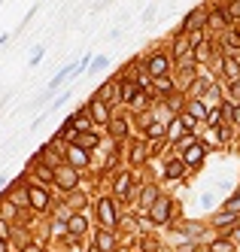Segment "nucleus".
<instances>
[{
  "mask_svg": "<svg viewBox=\"0 0 240 252\" xmlns=\"http://www.w3.org/2000/svg\"><path fill=\"white\" fill-rule=\"evenodd\" d=\"M76 134H79V131H76V125H73V113H70V116L61 119V125H58V131H55V137H61L67 146H70V143L76 140Z\"/></svg>",
  "mask_w": 240,
  "mask_h": 252,
  "instance_id": "34",
  "label": "nucleus"
},
{
  "mask_svg": "<svg viewBox=\"0 0 240 252\" xmlns=\"http://www.w3.org/2000/svg\"><path fill=\"white\" fill-rule=\"evenodd\" d=\"M85 106H88V113H91V119H95L98 128H106V122L113 119V106L103 103V100L95 97V94H88V97H85Z\"/></svg>",
  "mask_w": 240,
  "mask_h": 252,
  "instance_id": "18",
  "label": "nucleus"
},
{
  "mask_svg": "<svg viewBox=\"0 0 240 252\" xmlns=\"http://www.w3.org/2000/svg\"><path fill=\"white\" fill-rule=\"evenodd\" d=\"M237 61H240V52H237Z\"/></svg>",
  "mask_w": 240,
  "mask_h": 252,
  "instance_id": "60",
  "label": "nucleus"
},
{
  "mask_svg": "<svg viewBox=\"0 0 240 252\" xmlns=\"http://www.w3.org/2000/svg\"><path fill=\"white\" fill-rule=\"evenodd\" d=\"M231 125L240 128V103H234V113H231Z\"/></svg>",
  "mask_w": 240,
  "mask_h": 252,
  "instance_id": "50",
  "label": "nucleus"
},
{
  "mask_svg": "<svg viewBox=\"0 0 240 252\" xmlns=\"http://www.w3.org/2000/svg\"><path fill=\"white\" fill-rule=\"evenodd\" d=\"M134 85L140 88V92H152V76L143 70V73H137V76H134Z\"/></svg>",
  "mask_w": 240,
  "mask_h": 252,
  "instance_id": "47",
  "label": "nucleus"
},
{
  "mask_svg": "<svg viewBox=\"0 0 240 252\" xmlns=\"http://www.w3.org/2000/svg\"><path fill=\"white\" fill-rule=\"evenodd\" d=\"M149 143H146L143 137H131L125 143V167L131 170H143L146 164H149Z\"/></svg>",
  "mask_w": 240,
  "mask_h": 252,
  "instance_id": "7",
  "label": "nucleus"
},
{
  "mask_svg": "<svg viewBox=\"0 0 240 252\" xmlns=\"http://www.w3.org/2000/svg\"><path fill=\"white\" fill-rule=\"evenodd\" d=\"M67 100H70V88H61V92L52 97V103H49V110H46V113H55V110H61V106H64Z\"/></svg>",
  "mask_w": 240,
  "mask_h": 252,
  "instance_id": "44",
  "label": "nucleus"
},
{
  "mask_svg": "<svg viewBox=\"0 0 240 252\" xmlns=\"http://www.w3.org/2000/svg\"><path fill=\"white\" fill-rule=\"evenodd\" d=\"M216 43H219V52H231V55H237V52H240V25L225 28L216 37Z\"/></svg>",
  "mask_w": 240,
  "mask_h": 252,
  "instance_id": "23",
  "label": "nucleus"
},
{
  "mask_svg": "<svg viewBox=\"0 0 240 252\" xmlns=\"http://www.w3.org/2000/svg\"><path fill=\"white\" fill-rule=\"evenodd\" d=\"M237 85H240V79H237Z\"/></svg>",
  "mask_w": 240,
  "mask_h": 252,
  "instance_id": "61",
  "label": "nucleus"
},
{
  "mask_svg": "<svg viewBox=\"0 0 240 252\" xmlns=\"http://www.w3.org/2000/svg\"><path fill=\"white\" fill-rule=\"evenodd\" d=\"M103 134L113 140V143H128L131 137H137L134 122H131V113H128V110H113V119L106 122Z\"/></svg>",
  "mask_w": 240,
  "mask_h": 252,
  "instance_id": "5",
  "label": "nucleus"
},
{
  "mask_svg": "<svg viewBox=\"0 0 240 252\" xmlns=\"http://www.w3.org/2000/svg\"><path fill=\"white\" fill-rule=\"evenodd\" d=\"M9 37H12V33H0V46H6V43H9Z\"/></svg>",
  "mask_w": 240,
  "mask_h": 252,
  "instance_id": "57",
  "label": "nucleus"
},
{
  "mask_svg": "<svg viewBox=\"0 0 240 252\" xmlns=\"http://www.w3.org/2000/svg\"><path fill=\"white\" fill-rule=\"evenodd\" d=\"M186 103H189V94H186V92H176V94H171L168 100H164L161 106H164L171 116H179L182 110H186Z\"/></svg>",
  "mask_w": 240,
  "mask_h": 252,
  "instance_id": "37",
  "label": "nucleus"
},
{
  "mask_svg": "<svg viewBox=\"0 0 240 252\" xmlns=\"http://www.w3.org/2000/svg\"><path fill=\"white\" fill-rule=\"evenodd\" d=\"M143 70H146V61H143V52H140V55H131L128 61H122L116 73H119L122 79H131V82H134V76L143 73Z\"/></svg>",
  "mask_w": 240,
  "mask_h": 252,
  "instance_id": "27",
  "label": "nucleus"
},
{
  "mask_svg": "<svg viewBox=\"0 0 240 252\" xmlns=\"http://www.w3.org/2000/svg\"><path fill=\"white\" fill-rule=\"evenodd\" d=\"M106 67H109V58L106 55H95V58H91V64H88V73L95 76V73H101V70H106Z\"/></svg>",
  "mask_w": 240,
  "mask_h": 252,
  "instance_id": "46",
  "label": "nucleus"
},
{
  "mask_svg": "<svg viewBox=\"0 0 240 252\" xmlns=\"http://www.w3.org/2000/svg\"><path fill=\"white\" fill-rule=\"evenodd\" d=\"M82 186V170L70 167L67 161H61V164H55V191L58 194H67L73 189Z\"/></svg>",
  "mask_w": 240,
  "mask_h": 252,
  "instance_id": "8",
  "label": "nucleus"
},
{
  "mask_svg": "<svg viewBox=\"0 0 240 252\" xmlns=\"http://www.w3.org/2000/svg\"><path fill=\"white\" fill-rule=\"evenodd\" d=\"M64 161H67L70 167L82 170V173H88L91 167H95V155H91V152H85L82 146H76V143H70V146H67V152H64Z\"/></svg>",
  "mask_w": 240,
  "mask_h": 252,
  "instance_id": "14",
  "label": "nucleus"
},
{
  "mask_svg": "<svg viewBox=\"0 0 240 252\" xmlns=\"http://www.w3.org/2000/svg\"><path fill=\"white\" fill-rule=\"evenodd\" d=\"M91 94H95V97H101L103 103H109L113 110H122V106H119V73L106 76V79H103V82H101V85H98Z\"/></svg>",
  "mask_w": 240,
  "mask_h": 252,
  "instance_id": "15",
  "label": "nucleus"
},
{
  "mask_svg": "<svg viewBox=\"0 0 240 252\" xmlns=\"http://www.w3.org/2000/svg\"><path fill=\"white\" fill-rule=\"evenodd\" d=\"M73 125H76V131H79V134H82V131H95V128H98L85 103H79L76 110H73Z\"/></svg>",
  "mask_w": 240,
  "mask_h": 252,
  "instance_id": "30",
  "label": "nucleus"
},
{
  "mask_svg": "<svg viewBox=\"0 0 240 252\" xmlns=\"http://www.w3.org/2000/svg\"><path fill=\"white\" fill-rule=\"evenodd\" d=\"M22 207H18L15 201H9V197H3V194H0V219H6V222H18V219H22Z\"/></svg>",
  "mask_w": 240,
  "mask_h": 252,
  "instance_id": "32",
  "label": "nucleus"
},
{
  "mask_svg": "<svg viewBox=\"0 0 240 252\" xmlns=\"http://www.w3.org/2000/svg\"><path fill=\"white\" fill-rule=\"evenodd\" d=\"M152 106H155V97H152V92H137L134 103L128 106V110H131V113H152Z\"/></svg>",
  "mask_w": 240,
  "mask_h": 252,
  "instance_id": "36",
  "label": "nucleus"
},
{
  "mask_svg": "<svg viewBox=\"0 0 240 252\" xmlns=\"http://www.w3.org/2000/svg\"><path fill=\"white\" fill-rule=\"evenodd\" d=\"M0 252H12V246H9L6 240H0Z\"/></svg>",
  "mask_w": 240,
  "mask_h": 252,
  "instance_id": "55",
  "label": "nucleus"
},
{
  "mask_svg": "<svg viewBox=\"0 0 240 252\" xmlns=\"http://www.w3.org/2000/svg\"><path fill=\"white\" fill-rule=\"evenodd\" d=\"M46 146H49V152H52L55 158H61V161H64V152H67V143H64L61 137H55V134H52V137L46 140Z\"/></svg>",
  "mask_w": 240,
  "mask_h": 252,
  "instance_id": "41",
  "label": "nucleus"
},
{
  "mask_svg": "<svg viewBox=\"0 0 240 252\" xmlns=\"http://www.w3.org/2000/svg\"><path fill=\"white\" fill-rule=\"evenodd\" d=\"M164 40H168V49H171L173 61H176V58H186L189 52H192V43H189V37H186V33H176V31H171Z\"/></svg>",
  "mask_w": 240,
  "mask_h": 252,
  "instance_id": "25",
  "label": "nucleus"
},
{
  "mask_svg": "<svg viewBox=\"0 0 240 252\" xmlns=\"http://www.w3.org/2000/svg\"><path fill=\"white\" fill-rule=\"evenodd\" d=\"M204 3H207V33L210 37H219L225 28H231V19L222 6V0H204Z\"/></svg>",
  "mask_w": 240,
  "mask_h": 252,
  "instance_id": "9",
  "label": "nucleus"
},
{
  "mask_svg": "<svg viewBox=\"0 0 240 252\" xmlns=\"http://www.w3.org/2000/svg\"><path fill=\"white\" fill-rule=\"evenodd\" d=\"M152 19H155V6H149V9L143 12V22H152Z\"/></svg>",
  "mask_w": 240,
  "mask_h": 252,
  "instance_id": "51",
  "label": "nucleus"
},
{
  "mask_svg": "<svg viewBox=\"0 0 240 252\" xmlns=\"http://www.w3.org/2000/svg\"><path fill=\"white\" fill-rule=\"evenodd\" d=\"M113 252H134V249H131V246H125V243H119V246H116Z\"/></svg>",
  "mask_w": 240,
  "mask_h": 252,
  "instance_id": "54",
  "label": "nucleus"
},
{
  "mask_svg": "<svg viewBox=\"0 0 240 252\" xmlns=\"http://www.w3.org/2000/svg\"><path fill=\"white\" fill-rule=\"evenodd\" d=\"M201 100H204L207 106H219V103L225 100V82H222V79H216V82H213V88H210V92L201 97Z\"/></svg>",
  "mask_w": 240,
  "mask_h": 252,
  "instance_id": "39",
  "label": "nucleus"
},
{
  "mask_svg": "<svg viewBox=\"0 0 240 252\" xmlns=\"http://www.w3.org/2000/svg\"><path fill=\"white\" fill-rule=\"evenodd\" d=\"M143 216L149 219V225H152L155 231H168V225L186 219V216H182V204L176 201L173 194H161L149 210H143Z\"/></svg>",
  "mask_w": 240,
  "mask_h": 252,
  "instance_id": "1",
  "label": "nucleus"
},
{
  "mask_svg": "<svg viewBox=\"0 0 240 252\" xmlns=\"http://www.w3.org/2000/svg\"><path fill=\"white\" fill-rule=\"evenodd\" d=\"M216 55H219V43H216V37H210V33L192 49V58L198 61V67H204V70H207V64H210Z\"/></svg>",
  "mask_w": 240,
  "mask_h": 252,
  "instance_id": "17",
  "label": "nucleus"
},
{
  "mask_svg": "<svg viewBox=\"0 0 240 252\" xmlns=\"http://www.w3.org/2000/svg\"><path fill=\"white\" fill-rule=\"evenodd\" d=\"M67 231L76 234V237H82V240H88L91 231H95V219H91V213H73L70 219H67Z\"/></svg>",
  "mask_w": 240,
  "mask_h": 252,
  "instance_id": "19",
  "label": "nucleus"
},
{
  "mask_svg": "<svg viewBox=\"0 0 240 252\" xmlns=\"http://www.w3.org/2000/svg\"><path fill=\"white\" fill-rule=\"evenodd\" d=\"M161 194H164V183H161V179H149V183H146V186L137 191V210H140V213L149 210Z\"/></svg>",
  "mask_w": 240,
  "mask_h": 252,
  "instance_id": "16",
  "label": "nucleus"
},
{
  "mask_svg": "<svg viewBox=\"0 0 240 252\" xmlns=\"http://www.w3.org/2000/svg\"><path fill=\"white\" fill-rule=\"evenodd\" d=\"M43 58H46V46H43V43H36V46L31 49V55H28V67H40Z\"/></svg>",
  "mask_w": 240,
  "mask_h": 252,
  "instance_id": "42",
  "label": "nucleus"
},
{
  "mask_svg": "<svg viewBox=\"0 0 240 252\" xmlns=\"http://www.w3.org/2000/svg\"><path fill=\"white\" fill-rule=\"evenodd\" d=\"M176 155H179L182 161H186V167H189L192 173H198L201 167L207 164V158H210V149H207L204 143H201V137H198V140L192 143V146H186V149H179Z\"/></svg>",
  "mask_w": 240,
  "mask_h": 252,
  "instance_id": "11",
  "label": "nucleus"
},
{
  "mask_svg": "<svg viewBox=\"0 0 240 252\" xmlns=\"http://www.w3.org/2000/svg\"><path fill=\"white\" fill-rule=\"evenodd\" d=\"M103 140H106V134H103V128H95V131H82V134H76V146H82L85 152H91L95 155L101 146H103Z\"/></svg>",
  "mask_w": 240,
  "mask_h": 252,
  "instance_id": "21",
  "label": "nucleus"
},
{
  "mask_svg": "<svg viewBox=\"0 0 240 252\" xmlns=\"http://www.w3.org/2000/svg\"><path fill=\"white\" fill-rule=\"evenodd\" d=\"M36 9H40V6H31V9H28V15H25V19H22V25H18V31H25V28H28V25L34 22V15H36Z\"/></svg>",
  "mask_w": 240,
  "mask_h": 252,
  "instance_id": "48",
  "label": "nucleus"
},
{
  "mask_svg": "<svg viewBox=\"0 0 240 252\" xmlns=\"http://www.w3.org/2000/svg\"><path fill=\"white\" fill-rule=\"evenodd\" d=\"M82 252H101V249H98V246H95V243H91V240H88V243H85V249H82Z\"/></svg>",
  "mask_w": 240,
  "mask_h": 252,
  "instance_id": "53",
  "label": "nucleus"
},
{
  "mask_svg": "<svg viewBox=\"0 0 240 252\" xmlns=\"http://www.w3.org/2000/svg\"><path fill=\"white\" fill-rule=\"evenodd\" d=\"M213 82H216V76L210 73V70H201V73L192 79V85H189V97H204L207 92H210V88H213Z\"/></svg>",
  "mask_w": 240,
  "mask_h": 252,
  "instance_id": "26",
  "label": "nucleus"
},
{
  "mask_svg": "<svg viewBox=\"0 0 240 252\" xmlns=\"http://www.w3.org/2000/svg\"><path fill=\"white\" fill-rule=\"evenodd\" d=\"M91 219H95V225H98V228L119 231L122 204H119L109 191H98V194H95V204H91Z\"/></svg>",
  "mask_w": 240,
  "mask_h": 252,
  "instance_id": "2",
  "label": "nucleus"
},
{
  "mask_svg": "<svg viewBox=\"0 0 240 252\" xmlns=\"http://www.w3.org/2000/svg\"><path fill=\"white\" fill-rule=\"evenodd\" d=\"M137 137H143V140H168V125H164V122H158V119H149V122H146L143 125V128H140V134Z\"/></svg>",
  "mask_w": 240,
  "mask_h": 252,
  "instance_id": "29",
  "label": "nucleus"
},
{
  "mask_svg": "<svg viewBox=\"0 0 240 252\" xmlns=\"http://www.w3.org/2000/svg\"><path fill=\"white\" fill-rule=\"evenodd\" d=\"M222 82H237L240 79V61L231 52H222V73H219Z\"/></svg>",
  "mask_w": 240,
  "mask_h": 252,
  "instance_id": "28",
  "label": "nucleus"
},
{
  "mask_svg": "<svg viewBox=\"0 0 240 252\" xmlns=\"http://www.w3.org/2000/svg\"><path fill=\"white\" fill-rule=\"evenodd\" d=\"M207 246H210V252H240V246L231 243L225 234H213V237L207 240Z\"/></svg>",
  "mask_w": 240,
  "mask_h": 252,
  "instance_id": "38",
  "label": "nucleus"
},
{
  "mask_svg": "<svg viewBox=\"0 0 240 252\" xmlns=\"http://www.w3.org/2000/svg\"><path fill=\"white\" fill-rule=\"evenodd\" d=\"M219 210H225V213H240V186L225 197L222 204H219Z\"/></svg>",
  "mask_w": 240,
  "mask_h": 252,
  "instance_id": "40",
  "label": "nucleus"
},
{
  "mask_svg": "<svg viewBox=\"0 0 240 252\" xmlns=\"http://www.w3.org/2000/svg\"><path fill=\"white\" fill-rule=\"evenodd\" d=\"M201 204H204V207H213V194H210V191H207V194H204V197H201Z\"/></svg>",
  "mask_w": 240,
  "mask_h": 252,
  "instance_id": "52",
  "label": "nucleus"
},
{
  "mask_svg": "<svg viewBox=\"0 0 240 252\" xmlns=\"http://www.w3.org/2000/svg\"><path fill=\"white\" fill-rule=\"evenodd\" d=\"M207 222H210V228H213L216 234H225V231H231L234 225H240V213H225V210H216Z\"/></svg>",
  "mask_w": 240,
  "mask_h": 252,
  "instance_id": "22",
  "label": "nucleus"
},
{
  "mask_svg": "<svg viewBox=\"0 0 240 252\" xmlns=\"http://www.w3.org/2000/svg\"><path fill=\"white\" fill-rule=\"evenodd\" d=\"M222 6H225V12H228L231 25H240V0H222Z\"/></svg>",
  "mask_w": 240,
  "mask_h": 252,
  "instance_id": "43",
  "label": "nucleus"
},
{
  "mask_svg": "<svg viewBox=\"0 0 240 252\" xmlns=\"http://www.w3.org/2000/svg\"><path fill=\"white\" fill-rule=\"evenodd\" d=\"M176 33H195V31H207V3L192 6L186 15L179 19V25L173 28Z\"/></svg>",
  "mask_w": 240,
  "mask_h": 252,
  "instance_id": "10",
  "label": "nucleus"
},
{
  "mask_svg": "<svg viewBox=\"0 0 240 252\" xmlns=\"http://www.w3.org/2000/svg\"><path fill=\"white\" fill-rule=\"evenodd\" d=\"M25 173L31 176V183L46 186V189H55V167H52V164H46V161H40V164L28 161V164H25Z\"/></svg>",
  "mask_w": 240,
  "mask_h": 252,
  "instance_id": "13",
  "label": "nucleus"
},
{
  "mask_svg": "<svg viewBox=\"0 0 240 252\" xmlns=\"http://www.w3.org/2000/svg\"><path fill=\"white\" fill-rule=\"evenodd\" d=\"M234 146H237V149H240V128H237V143H234Z\"/></svg>",
  "mask_w": 240,
  "mask_h": 252,
  "instance_id": "58",
  "label": "nucleus"
},
{
  "mask_svg": "<svg viewBox=\"0 0 240 252\" xmlns=\"http://www.w3.org/2000/svg\"><path fill=\"white\" fill-rule=\"evenodd\" d=\"M143 61H146V73H149L152 79L173 73V55H171V49H168V40L152 43L149 49L143 52Z\"/></svg>",
  "mask_w": 240,
  "mask_h": 252,
  "instance_id": "3",
  "label": "nucleus"
},
{
  "mask_svg": "<svg viewBox=\"0 0 240 252\" xmlns=\"http://www.w3.org/2000/svg\"><path fill=\"white\" fill-rule=\"evenodd\" d=\"M171 94H176L173 73H171V76H158V79H152V97H155V103H164Z\"/></svg>",
  "mask_w": 240,
  "mask_h": 252,
  "instance_id": "24",
  "label": "nucleus"
},
{
  "mask_svg": "<svg viewBox=\"0 0 240 252\" xmlns=\"http://www.w3.org/2000/svg\"><path fill=\"white\" fill-rule=\"evenodd\" d=\"M3 186H6V179H3V176H0V189H3Z\"/></svg>",
  "mask_w": 240,
  "mask_h": 252,
  "instance_id": "59",
  "label": "nucleus"
},
{
  "mask_svg": "<svg viewBox=\"0 0 240 252\" xmlns=\"http://www.w3.org/2000/svg\"><path fill=\"white\" fill-rule=\"evenodd\" d=\"M189 176H192V170L186 167V161H182L179 155H171V158L161 161L158 179H161L164 186H182V183H189Z\"/></svg>",
  "mask_w": 240,
  "mask_h": 252,
  "instance_id": "6",
  "label": "nucleus"
},
{
  "mask_svg": "<svg viewBox=\"0 0 240 252\" xmlns=\"http://www.w3.org/2000/svg\"><path fill=\"white\" fill-rule=\"evenodd\" d=\"M182 113H189V116H195L198 122H201V128H204V122H207V113H210V106L201 100V97H189V103H186V110Z\"/></svg>",
  "mask_w": 240,
  "mask_h": 252,
  "instance_id": "33",
  "label": "nucleus"
},
{
  "mask_svg": "<svg viewBox=\"0 0 240 252\" xmlns=\"http://www.w3.org/2000/svg\"><path fill=\"white\" fill-rule=\"evenodd\" d=\"M195 252H210V246H207V243H198V246H195Z\"/></svg>",
  "mask_w": 240,
  "mask_h": 252,
  "instance_id": "56",
  "label": "nucleus"
},
{
  "mask_svg": "<svg viewBox=\"0 0 240 252\" xmlns=\"http://www.w3.org/2000/svg\"><path fill=\"white\" fill-rule=\"evenodd\" d=\"M137 92H140V88H137L131 79H122V76H119V106H122V110H128V106L134 103Z\"/></svg>",
  "mask_w": 240,
  "mask_h": 252,
  "instance_id": "31",
  "label": "nucleus"
},
{
  "mask_svg": "<svg viewBox=\"0 0 240 252\" xmlns=\"http://www.w3.org/2000/svg\"><path fill=\"white\" fill-rule=\"evenodd\" d=\"M131 249H134V252H168L161 231H155V228H152V231H140Z\"/></svg>",
  "mask_w": 240,
  "mask_h": 252,
  "instance_id": "12",
  "label": "nucleus"
},
{
  "mask_svg": "<svg viewBox=\"0 0 240 252\" xmlns=\"http://www.w3.org/2000/svg\"><path fill=\"white\" fill-rule=\"evenodd\" d=\"M186 134H192V131H186V125H182V119L179 116H173L171 122H168V143L171 146H176V143L186 137Z\"/></svg>",
  "mask_w": 240,
  "mask_h": 252,
  "instance_id": "35",
  "label": "nucleus"
},
{
  "mask_svg": "<svg viewBox=\"0 0 240 252\" xmlns=\"http://www.w3.org/2000/svg\"><path fill=\"white\" fill-rule=\"evenodd\" d=\"M18 252H49V243H46V240H40V237H31L22 249H18Z\"/></svg>",
  "mask_w": 240,
  "mask_h": 252,
  "instance_id": "45",
  "label": "nucleus"
},
{
  "mask_svg": "<svg viewBox=\"0 0 240 252\" xmlns=\"http://www.w3.org/2000/svg\"><path fill=\"white\" fill-rule=\"evenodd\" d=\"M58 191L55 189H46V186H36V183H28V210L43 216V219H49L55 204H58Z\"/></svg>",
  "mask_w": 240,
  "mask_h": 252,
  "instance_id": "4",
  "label": "nucleus"
},
{
  "mask_svg": "<svg viewBox=\"0 0 240 252\" xmlns=\"http://www.w3.org/2000/svg\"><path fill=\"white\" fill-rule=\"evenodd\" d=\"M91 243H95L101 252H113L122 240H119V231H106V228H98L95 225V231H91V237H88Z\"/></svg>",
  "mask_w": 240,
  "mask_h": 252,
  "instance_id": "20",
  "label": "nucleus"
},
{
  "mask_svg": "<svg viewBox=\"0 0 240 252\" xmlns=\"http://www.w3.org/2000/svg\"><path fill=\"white\" fill-rule=\"evenodd\" d=\"M225 237H228L231 243H237V246H240V225H234L231 231H225Z\"/></svg>",
  "mask_w": 240,
  "mask_h": 252,
  "instance_id": "49",
  "label": "nucleus"
}]
</instances>
